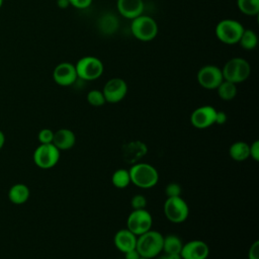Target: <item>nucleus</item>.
<instances>
[{"instance_id": "f704fd0d", "label": "nucleus", "mask_w": 259, "mask_h": 259, "mask_svg": "<svg viewBox=\"0 0 259 259\" xmlns=\"http://www.w3.org/2000/svg\"><path fill=\"white\" fill-rule=\"evenodd\" d=\"M140 257L141 255L139 254L136 248L124 253V259H140Z\"/></svg>"}, {"instance_id": "f03ea898", "label": "nucleus", "mask_w": 259, "mask_h": 259, "mask_svg": "<svg viewBox=\"0 0 259 259\" xmlns=\"http://www.w3.org/2000/svg\"><path fill=\"white\" fill-rule=\"evenodd\" d=\"M164 236L155 230H150L137 238L136 249L141 255L148 259H153L162 253Z\"/></svg>"}, {"instance_id": "6e6552de", "label": "nucleus", "mask_w": 259, "mask_h": 259, "mask_svg": "<svg viewBox=\"0 0 259 259\" xmlns=\"http://www.w3.org/2000/svg\"><path fill=\"white\" fill-rule=\"evenodd\" d=\"M60 150L53 144H40L33 152L32 159L34 164L40 169H51L60 160Z\"/></svg>"}, {"instance_id": "aec40b11", "label": "nucleus", "mask_w": 259, "mask_h": 259, "mask_svg": "<svg viewBox=\"0 0 259 259\" xmlns=\"http://www.w3.org/2000/svg\"><path fill=\"white\" fill-rule=\"evenodd\" d=\"M29 188L23 183H16L10 187L8 191V198L14 204H22L29 198Z\"/></svg>"}, {"instance_id": "bb28decb", "label": "nucleus", "mask_w": 259, "mask_h": 259, "mask_svg": "<svg viewBox=\"0 0 259 259\" xmlns=\"http://www.w3.org/2000/svg\"><path fill=\"white\" fill-rule=\"evenodd\" d=\"M86 99H87V102H88L90 105L95 106V107L102 106V105L106 102L102 91H99V90H96V89H93V90L89 91V92L87 93Z\"/></svg>"}, {"instance_id": "7ed1b4c3", "label": "nucleus", "mask_w": 259, "mask_h": 259, "mask_svg": "<svg viewBox=\"0 0 259 259\" xmlns=\"http://www.w3.org/2000/svg\"><path fill=\"white\" fill-rule=\"evenodd\" d=\"M224 80L238 84L246 81L251 73L250 64L243 58L230 59L222 69Z\"/></svg>"}, {"instance_id": "393cba45", "label": "nucleus", "mask_w": 259, "mask_h": 259, "mask_svg": "<svg viewBox=\"0 0 259 259\" xmlns=\"http://www.w3.org/2000/svg\"><path fill=\"white\" fill-rule=\"evenodd\" d=\"M257 42H258V37L255 31H253L252 29H244L238 44H240V46L244 50L251 51L256 48Z\"/></svg>"}, {"instance_id": "f257e3e1", "label": "nucleus", "mask_w": 259, "mask_h": 259, "mask_svg": "<svg viewBox=\"0 0 259 259\" xmlns=\"http://www.w3.org/2000/svg\"><path fill=\"white\" fill-rule=\"evenodd\" d=\"M128 173L131 183L144 189L154 187L159 180V173L157 169L149 163H135L128 169Z\"/></svg>"}, {"instance_id": "412c9836", "label": "nucleus", "mask_w": 259, "mask_h": 259, "mask_svg": "<svg viewBox=\"0 0 259 259\" xmlns=\"http://www.w3.org/2000/svg\"><path fill=\"white\" fill-rule=\"evenodd\" d=\"M230 157L237 162H243L250 158V149L249 144L243 141L235 142L231 145L229 149Z\"/></svg>"}, {"instance_id": "4468645a", "label": "nucleus", "mask_w": 259, "mask_h": 259, "mask_svg": "<svg viewBox=\"0 0 259 259\" xmlns=\"http://www.w3.org/2000/svg\"><path fill=\"white\" fill-rule=\"evenodd\" d=\"M209 255L208 245L201 240H191L183 244L180 258L181 259H206Z\"/></svg>"}, {"instance_id": "dca6fc26", "label": "nucleus", "mask_w": 259, "mask_h": 259, "mask_svg": "<svg viewBox=\"0 0 259 259\" xmlns=\"http://www.w3.org/2000/svg\"><path fill=\"white\" fill-rule=\"evenodd\" d=\"M137 238L138 237L128 229H120L114 234L113 243L116 249L124 254L125 252L136 248Z\"/></svg>"}, {"instance_id": "9d476101", "label": "nucleus", "mask_w": 259, "mask_h": 259, "mask_svg": "<svg viewBox=\"0 0 259 259\" xmlns=\"http://www.w3.org/2000/svg\"><path fill=\"white\" fill-rule=\"evenodd\" d=\"M198 84L207 90L217 89L219 85L224 81L222 69L214 65H205L197 72Z\"/></svg>"}, {"instance_id": "c756f323", "label": "nucleus", "mask_w": 259, "mask_h": 259, "mask_svg": "<svg viewBox=\"0 0 259 259\" xmlns=\"http://www.w3.org/2000/svg\"><path fill=\"white\" fill-rule=\"evenodd\" d=\"M165 194L167 197L181 196V186L176 182L168 183L165 188Z\"/></svg>"}, {"instance_id": "5701e85b", "label": "nucleus", "mask_w": 259, "mask_h": 259, "mask_svg": "<svg viewBox=\"0 0 259 259\" xmlns=\"http://www.w3.org/2000/svg\"><path fill=\"white\" fill-rule=\"evenodd\" d=\"M217 91H218V95L220 96L221 99H223L225 101L232 100L237 95V84L232 83L227 80H224L217 88Z\"/></svg>"}, {"instance_id": "c85d7f7f", "label": "nucleus", "mask_w": 259, "mask_h": 259, "mask_svg": "<svg viewBox=\"0 0 259 259\" xmlns=\"http://www.w3.org/2000/svg\"><path fill=\"white\" fill-rule=\"evenodd\" d=\"M37 139L40 144H52L54 139V132L50 128H42L38 132Z\"/></svg>"}, {"instance_id": "20e7f679", "label": "nucleus", "mask_w": 259, "mask_h": 259, "mask_svg": "<svg viewBox=\"0 0 259 259\" xmlns=\"http://www.w3.org/2000/svg\"><path fill=\"white\" fill-rule=\"evenodd\" d=\"M131 30L137 39L150 41L158 34V24L154 18L142 14L132 20Z\"/></svg>"}, {"instance_id": "58836bf2", "label": "nucleus", "mask_w": 259, "mask_h": 259, "mask_svg": "<svg viewBox=\"0 0 259 259\" xmlns=\"http://www.w3.org/2000/svg\"><path fill=\"white\" fill-rule=\"evenodd\" d=\"M3 2H4V0H0V8H1L2 5H3Z\"/></svg>"}, {"instance_id": "473e14b6", "label": "nucleus", "mask_w": 259, "mask_h": 259, "mask_svg": "<svg viewBox=\"0 0 259 259\" xmlns=\"http://www.w3.org/2000/svg\"><path fill=\"white\" fill-rule=\"evenodd\" d=\"M93 0H69L70 5L78 8V9H85L91 5Z\"/></svg>"}, {"instance_id": "2eb2a0df", "label": "nucleus", "mask_w": 259, "mask_h": 259, "mask_svg": "<svg viewBox=\"0 0 259 259\" xmlns=\"http://www.w3.org/2000/svg\"><path fill=\"white\" fill-rule=\"evenodd\" d=\"M116 7L121 16L127 19H134L143 14V0H117Z\"/></svg>"}, {"instance_id": "9b49d317", "label": "nucleus", "mask_w": 259, "mask_h": 259, "mask_svg": "<svg viewBox=\"0 0 259 259\" xmlns=\"http://www.w3.org/2000/svg\"><path fill=\"white\" fill-rule=\"evenodd\" d=\"M102 93L106 102L117 103L125 97L127 93V84L121 78H111L105 83Z\"/></svg>"}, {"instance_id": "1a4fd4ad", "label": "nucleus", "mask_w": 259, "mask_h": 259, "mask_svg": "<svg viewBox=\"0 0 259 259\" xmlns=\"http://www.w3.org/2000/svg\"><path fill=\"white\" fill-rule=\"evenodd\" d=\"M153 225L152 214L146 209H133L126 220V229L137 237L150 231Z\"/></svg>"}, {"instance_id": "f8f14e48", "label": "nucleus", "mask_w": 259, "mask_h": 259, "mask_svg": "<svg viewBox=\"0 0 259 259\" xmlns=\"http://www.w3.org/2000/svg\"><path fill=\"white\" fill-rule=\"evenodd\" d=\"M217 109L210 105H202L195 108L190 115V123L198 130H204L215 121Z\"/></svg>"}, {"instance_id": "a211bd4d", "label": "nucleus", "mask_w": 259, "mask_h": 259, "mask_svg": "<svg viewBox=\"0 0 259 259\" xmlns=\"http://www.w3.org/2000/svg\"><path fill=\"white\" fill-rule=\"evenodd\" d=\"M60 151H68L76 144V136L73 131L69 128H60L54 132V139L52 143Z\"/></svg>"}, {"instance_id": "423d86ee", "label": "nucleus", "mask_w": 259, "mask_h": 259, "mask_svg": "<svg viewBox=\"0 0 259 259\" xmlns=\"http://www.w3.org/2000/svg\"><path fill=\"white\" fill-rule=\"evenodd\" d=\"M78 78L84 81H93L98 79L104 70L102 62L93 56L81 58L75 65Z\"/></svg>"}, {"instance_id": "f3484780", "label": "nucleus", "mask_w": 259, "mask_h": 259, "mask_svg": "<svg viewBox=\"0 0 259 259\" xmlns=\"http://www.w3.org/2000/svg\"><path fill=\"white\" fill-rule=\"evenodd\" d=\"M147 146L141 141L131 142L122 147V157L125 162L130 164L138 163L146 154H147Z\"/></svg>"}, {"instance_id": "cd10ccee", "label": "nucleus", "mask_w": 259, "mask_h": 259, "mask_svg": "<svg viewBox=\"0 0 259 259\" xmlns=\"http://www.w3.org/2000/svg\"><path fill=\"white\" fill-rule=\"evenodd\" d=\"M133 209H143L147 206V199L143 194H135L131 199Z\"/></svg>"}, {"instance_id": "4c0bfd02", "label": "nucleus", "mask_w": 259, "mask_h": 259, "mask_svg": "<svg viewBox=\"0 0 259 259\" xmlns=\"http://www.w3.org/2000/svg\"><path fill=\"white\" fill-rule=\"evenodd\" d=\"M4 144H5V136H4L3 132L0 131V150L3 148Z\"/></svg>"}, {"instance_id": "0eeeda50", "label": "nucleus", "mask_w": 259, "mask_h": 259, "mask_svg": "<svg viewBox=\"0 0 259 259\" xmlns=\"http://www.w3.org/2000/svg\"><path fill=\"white\" fill-rule=\"evenodd\" d=\"M163 210L166 219L173 224H181L189 215V206L181 196L167 197Z\"/></svg>"}, {"instance_id": "2f4dec72", "label": "nucleus", "mask_w": 259, "mask_h": 259, "mask_svg": "<svg viewBox=\"0 0 259 259\" xmlns=\"http://www.w3.org/2000/svg\"><path fill=\"white\" fill-rule=\"evenodd\" d=\"M248 259H259V241H255L248 250Z\"/></svg>"}, {"instance_id": "b1692460", "label": "nucleus", "mask_w": 259, "mask_h": 259, "mask_svg": "<svg viewBox=\"0 0 259 259\" xmlns=\"http://www.w3.org/2000/svg\"><path fill=\"white\" fill-rule=\"evenodd\" d=\"M111 182L114 187L119 188V189L127 187L131 183V177H130L128 170L123 169V168L115 170L111 176Z\"/></svg>"}, {"instance_id": "39448f33", "label": "nucleus", "mask_w": 259, "mask_h": 259, "mask_svg": "<svg viewBox=\"0 0 259 259\" xmlns=\"http://www.w3.org/2000/svg\"><path fill=\"white\" fill-rule=\"evenodd\" d=\"M244 26L235 19H223L215 26V35L226 45L238 44L244 31Z\"/></svg>"}, {"instance_id": "a878e982", "label": "nucleus", "mask_w": 259, "mask_h": 259, "mask_svg": "<svg viewBox=\"0 0 259 259\" xmlns=\"http://www.w3.org/2000/svg\"><path fill=\"white\" fill-rule=\"evenodd\" d=\"M239 10L249 16L257 15L259 12V0H237Z\"/></svg>"}, {"instance_id": "6ab92c4d", "label": "nucleus", "mask_w": 259, "mask_h": 259, "mask_svg": "<svg viewBox=\"0 0 259 259\" xmlns=\"http://www.w3.org/2000/svg\"><path fill=\"white\" fill-rule=\"evenodd\" d=\"M118 19L117 17L112 13H104L100 16L97 22V26L100 32H102L105 35H110L114 32H116L118 28Z\"/></svg>"}, {"instance_id": "7c9ffc66", "label": "nucleus", "mask_w": 259, "mask_h": 259, "mask_svg": "<svg viewBox=\"0 0 259 259\" xmlns=\"http://www.w3.org/2000/svg\"><path fill=\"white\" fill-rule=\"evenodd\" d=\"M249 149H250V157L258 162L259 161V141L255 140L251 145H249Z\"/></svg>"}, {"instance_id": "4be33fe9", "label": "nucleus", "mask_w": 259, "mask_h": 259, "mask_svg": "<svg viewBox=\"0 0 259 259\" xmlns=\"http://www.w3.org/2000/svg\"><path fill=\"white\" fill-rule=\"evenodd\" d=\"M183 243L181 239L176 235H168L163 239V253L171 255H179L182 249Z\"/></svg>"}, {"instance_id": "c9c22d12", "label": "nucleus", "mask_w": 259, "mask_h": 259, "mask_svg": "<svg viewBox=\"0 0 259 259\" xmlns=\"http://www.w3.org/2000/svg\"><path fill=\"white\" fill-rule=\"evenodd\" d=\"M155 259H181L179 255H171V254H166V253H161Z\"/></svg>"}, {"instance_id": "ddd939ff", "label": "nucleus", "mask_w": 259, "mask_h": 259, "mask_svg": "<svg viewBox=\"0 0 259 259\" xmlns=\"http://www.w3.org/2000/svg\"><path fill=\"white\" fill-rule=\"evenodd\" d=\"M77 78L75 65L69 62L58 64L53 71V79L60 86H71L76 82Z\"/></svg>"}, {"instance_id": "72a5a7b5", "label": "nucleus", "mask_w": 259, "mask_h": 259, "mask_svg": "<svg viewBox=\"0 0 259 259\" xmlns=\"http://www.w3.org/2000/svg\"><path fill=\"white\" fill-rule=\"evenodd\" d=\"M227 119H228V116H227L226 112H224V111H218V110H217V114H215V121H214V123L222 125V124L226 123Z\"/></svg>"}, {"instance_id": "ea45409f", "label": "nucleus", "mask_w": 259, "mask_h": 259, "mask_svg": "<svg viewBox=\"0 0 259 259\" xmlns=\"http://www.w3.org/2000/svg\"><path fill=\"white\" fill-rule=\"evenodd\" d=\"M140 259H148V258H145V257H140Z\"/></svg>"}, {"instance_id": "e433bc0d", "label": "nucleus", "mask_w": 259, "mask_h": 259, "mask_svg": "<svg viewBox=\"0 0 259 259\" xmlns=\"http://www.w3.org/2000/svg\"><path fill=\"white\" fill-rule=\"evenodd\" d=\"M57 6L61 9H66L71 5H70L69 0H57Z\"/></svg>"}]
</instances>
